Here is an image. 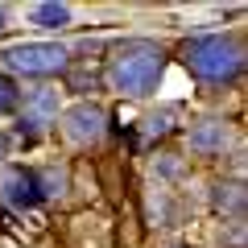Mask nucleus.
<instances>
[{"label": "nucleus", "mask_w": 248, "mask_h": 248, "mask_svg": "<svg viewBox=\"0 0 248 248\" xmlns=\"http://www.w3.org/2000/svg\"><path fill=\"white\" fill-rule=\"evenodd\" d=\"M161 75H166V50L149 37H128L112 50L104 66V79L112 91H120L124 99H145L161 87Z\"/></svg>", "instance_id": "1"}, {"label": "nucleus", "mask_w": 248, "mask_h": 248, "mask_svg": "<svg viewBox=\"0 0 248 248\" xmlns=\"http://www.w3.org/2000/svg\"><path fill=\"white\" fill-rule=\"evenodd\" d=\"M182 66L207 87H223V83L240 79V71H244V46L228 33H203L195 42H186Z\"/></svg>", "instance_id": "2"}, {"label": "nucleus", "mask_w": 248, "mask_h": 248, "mask_svg": "<svg viewBox=\"0 0 248 248\" xmlns=\"http://www.w3.org/2000/svg\"><path fill=\"white\" fill-rule=\"evenodd\" d=\"M0 58H4V71L25 75V79H54V75L71 71V46L62 42H17Z\"/></svg>", "instance_id": "3"}, {"label": "nucleus", "mask_w": 248, "mask_h": 248, "mask_svg": "<svg viewBox=\"0 0 248 248\" xmlns=\"http://www.w3.org/2000/svg\"><path fill=\"white\" fill-rule=\"evenodd\" d=\"M21 133H29V137H37V133H46L50 124H58V112H62V95H58V87H50V83H37V87H25L21 91Z\"/></svg>", "instance_id": "4"}, {"label": "nucleus", "mask_w": 248, "mask_h": 248, "mask_svg": "<svg viewBox=\"0 0 248 248\" xmlns=\"http://www.w3.org/2000/svg\"><path fill=\"white\" fill-rule=\"evenodd\" d=\"M104 133H108V112L99 104H91V99H79V104H71L62 112V137L71 145H79V149L104 141Z\"/></svg>", "instance_id": "5"}, {"label": "nucleus", "mask_w": 248, "mask_h": 248, "mask_svg": "<svg viewBox=\"0 0 248 248\" xmlns=\"http://www.w3.org/2000/svg\"><path fill=\"white\" fill-rule=\"evenodd\" d=\"M186 145L195 157H223L232 149V124L219 116H203L186 128Z\"/></svg>", "instance_id": "6"}, {"label": "nucleus", "mask_w": 248, "mask_h": 248, "mask_svg": "<svg viewBox=\"0 0 248 248\" xmlns=\"http://www.w3.org/2000/svg\"><path fill=\"white\" fill-rule=\"evenodd\" d=\"M0 203L17 207V211H29V207L42 203L33 170H25V166H0Z\"/></svg>", "instance_id": "7"}, {"label": "nucleus", "mask_w": 248, "mask_h": 248, "mask_svg": "<svg viewBox=\"0 0 248 248\" xmlns=\"http://www.w3.org/2000/svg\"><path fill=\"white\" fill-rule=\"evenodd\" d=\"M211 207L219 215L240 219V215H244V186H240V182H215L211 186Z\"/></svg>", "instance_id": "8"}, {"label": "nucleus", "mask_w": 248, "mask_h": 248, "mask_svg": "<svg viewBox=\"0 0 248 248\" xmlns=\"http://www.w3.org/2000/svg\"><path fill=\"white\" fill-rule=\"evenodd\" d=\"M178 116H182V108L178 104H161L157 112H149L145 116V137H166V133H174V124H178Z\"/></svg>", "instance_id": "9"}, {"label": "nucleus", "mask_w": 248, "mask_h": 248, "mask_svg": "<svg viewBox=\"0 0 248 248\" xmlns=\"http://www.w3.org/2000/svg\"><path fill=\"white\" fill-rule=\"evenodd\" d=\"M37 195L42 199H62L66 195V170L62 166H46V170H37Z\"/></svg>", "instance_id": "10"}, {"label": "nucleus", "mask_w": 248, "mask_h": 248, "mask_svg": "<svg viewBox=\"0 0 248 248\" xmlns=\"http://www.w3.org/2000/svg\"><path fill=\"white\" fill-rule=\"evenodd\" d=\"M29 17H33V25H42V29H62V25H71V9H66V4H33V9H29Z\"/></svg>", "instance_id": "11"}, {"label": "nucleus", "mask_w": 248, "mask_h": 248, "mask_svg": "<svg viewBox=\"0 0 248 248\" xmlns=\"http://www.w3.org/2000/svg\"><path fill=\"white\" fill-rule=\"evenodd\" d=\"M170 211H174L170 190L166 186H153L149 190V219H153V228H170Z\"/></svg>", "instance_id": "12"}, {"label": "nucleus", "mask_w": 248, "mask_h": 248, "mask_svg": "<svg viewBox=\"0 0 248 248\" xmlns=\"http://www.w3.org/2000/svg\"><path fill=\"white\" fill-rule=\"evenodd\" d=\"M17 104H21V87L9 79V75H0V116H9Z\"/></svg>", "instance_id": "13"}, {"label": "nucleus", "mask_w": 248, "mask_h": 248, "mask_svg": "<svg viewBox=\"0 0 248 248\" xmlns=\"http://www.w3.org/2000/svg\"><path fill=\"white\" fill-rule=\"evenodd\" d=\"M153 174H161V178H174V174H182V161H174V157H166V161H153Z\"/></svg>", "instance_id": "14"}, {"label": "nucleus", "mask_w": 248, "mask_h": 248, "mask_svg": "<svg viewBox=\"0 0 248 248\" xmlns=\"http://www.w3.org/2000/svg\"><path fill=\"white\" fill-rule=\"evenodd\" d=\"M9 157V141H4V133H0V161Z\"/></svg>", "instance_id": "15"}, {"label": "nucleus", "mask_w": 248, "mask_h": 248, "mask_svg": "<svg viewBox=\"0 0 248 248\" xmlns=\"http://www.w3.org/2000/svg\"><path fill=\"white\" fill-rule=\"evenodd\" d=\"M4 21H9V13H4V4H0V33H4Z\"/></svg>", "instance_id": "16"}]
</instances>
